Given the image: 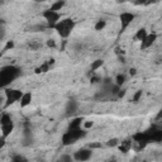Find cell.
Instances as JSON below:
<instances>
[{
    "instance_id": "cell-1",
    "label": "cell",
    "mask_w": 162,
    "mask_h": 162,
    "mask_svg": "<svg viewBox=\"0 0 162 162\" xmlns=\"http://www.w3.org/2000/svg\"><path fill=\"white\" fill-rule=\"evenodd\" d=\"M75 28V20L71 19V18H65V19H61L57 24L55 26V29L56 32L58 33V36L61 38H67L70 37L71 32L74 31Z\"/></svg>"
},
{
    "instance_id": "cell-2",
    "label": "cell",
    "mask_w": 162,
    "mask_h": 162,
    "mask_svg": "<svg viewBox=\"0 0 162 162\" xmlns=\"http://www.w3.org/2000/svg\"><path fill=\"white\" fill-rule=\"evenodd\" d=\"M43 18L46 19V22H47L48 27L55 28V26L61 20V14H60V12H55L52 9H47L46 12H43Z\"/></svg>"
},
{
    "instance_id": "cell-3",
    "label": "cell",
    "mask_w": 162,
    "mask_h": 162,
    "mask_svg": "<svg viewBox=\"0 0 162 162\" xmlns=\"http://www.w3.org/2000/svg\"><path fill=\"white\" fill-rule=\"evenodd\" d=\"M92 156V150L89 148H80L74 153V160L75 161H89Z\"/></svg>"
},
{
    "instance_id": "cell-4",
    "label": "cell",
    "mask_w": 162,
    "mask_h": 162,
    "mask_svg": "<svg viewBox=\"0 0 162 162\" xmlns=\"http://www.w3.org/2000/svg\"><path fill=\"white\" fill-rule=\"evenodd\" d=\"M134 18H135V15L133 13H130V12H123L119 15V20H120V24H122V29L123 31L132 24V22L134 20Z\"/></svg>"
},
{
    "instance_id": "cell-5",
    "label": "cell",
    "mask_w": 162,
    "mask_h": 162,
    "mask_svg": "<svg viewBox=\"0 0 162 162\" xmlns=\"http://www.w3.org/2000/svg\"><path fill=\"white\" fill-rule=\"evenodd\" d=\"M5 91V95H7V100L13 104L15 101H19L22 95H23V92L19 91V90H4Z\"/></svg>"
},
{
    "instance_id": "cell-6",
    "label": "cell",
    "mask_w": 162,
    "mask_h": 162,
    "mask_svg": "<svg viewBox=\"0 0 162 162\" xmlns=\"http://www.w3.org/2000/svg\"><path fill=\"white\" fill-rule=\"evenodd\" d=\"M157 41V34L156 33H148L147 37L141 42V50H147Z\"/></svg>"
},
{
    "instance_id": "cell-7",
    "label": "cell",
    "mask_w": 162,
    "mask_h": 162,
    "mask_svg": "<svg viewBox=\"0 0 162 162\" xmlns=\"http://www.w3.org/2000/svg\"><path fill=\"white\" fill-rule=\"evenodd\" d=\"M32 99H33V95L32 92H23V95L19 100V104H20V108H26L31 103H32Z\"/></svg>"
},
{
    "instance_id": "cell-8",
    "label": "cell",
    "mask_w": 162,
    "mask_h": 162,
    "mask_svg": "<svg viewBox=\"0 0 162 162\" xmlns=\"http://www.w3.org/2000/svg\"><path fill=\"white\" fill-rule=\"evenodd\" d=\"M2 137H4V138H7L13 130H14V123H13V120L12 122H9V123H5V124H2Z\"/></svg>"
},
{
    "instance_id": "cell-9",
    "label": "cell",
    "mask_w": 162,
    "mask_h": 162,
    "mask_svg": "<svg viewBox=\"0 0 162 162\" xmlns=\"http://www.w3.org/2000/svg\"><path fill=\"white\" fill-rule=\"evenodd\" d=\"M147 34H148V31L143 27V28H140L137 32H135V36H134V38H135V41H138V42H142L146 37H147Z\"/></svg>"
},
{
    "instance_id": "cell-10",
    "label": "cell",
    "mask_w": 162,
    "mask_h": 162,
    "mask_svg": "<svg viewBox=\"0 0 162 162\" xmlns=\"http://www.w3.org/2000/svg\"><path fill=\"white\" fill-rule=\"evenodd\" d=\"M132 146H133V142H129V141H123V142H120V143H119L118 148H119V151H120V152L127 153V152H129V151H130Z\"/></svg>"
},
{
    "instance_id": "cell-11",
    "label": "cell",
    "mask_w": 162,
    "mask_h": 162,
    "mask_svg": "<svg viewBox=\"0 0 162 162\" xmlns=\"http://www.w3.org/2000/svg\"><path fill=\"white\" fill-rule=\"evenodd\" d=\"M50 67H51V63H50V62L42 63L41 66H38V67L36 68V70H34V72H36L37 75H39V74H44V72L50 71Z\"/></svg>"
},
{
    "instance_id": "cell-12",
    "label": "cell",
    "mask_w": 162,
    "mask_h": 162,
    "mask_svg": "<svg viewBox=\"0 0 162 162\" xmlns=\"http://www.w3.org/2000/svg\"><path fill=\"white\" fill-rule=\"evenodd\" d=\"M103 65H104V61H103L101 58H98V60H95V61L91 62V65H90V70H91L92 72H95V71L99 70V68H101Z\"/></svg>"
},
{
    "instance_id": "cell-13",
    "label": "cell",
    "mask_w": 162,
    "mask_h": 162,
    "mask_svg": "<svg viewBox=\"0 0 162 162\" xmlns=\"http://www.w3.org/2000/svg\"><path fill=\"white\" fill-rule=\"evenodd\" d=\"M105 27H106V20H105V19H99V20H96V23L94 24V29H95L96 32L104 31Z\"/></svg>"
},
{
    "instance_id": "cell-14",
    "label": "cell",
    "mask_w": 162,
    "mask_h": 162,
    "mask_svg": "<svg viewBox=\"0 0 162 162\" xmlns=\"http://www.w3.org/2000/svg\"><path fill=\"white\" fill-rule=\"evenodd\" d=\"M82 125V118H75L71 123H70V130L74 129H80Z\"/></svg>"
},
{
    "instance_id": "cell-15",
    "label": "cell",
    "mask_w": 162,
    "mask_h": 162,
    "mask_svg": "<svg viewBox=\"0 0 162 162\" xmlns=\"http://www.w3.org/2000/svg\"><path fill=\"white\" fill-rule=\"evenodd\" d=\"M65 4H66L65 0H57V2H55V3L51 5L50 9H52V10H55V12H60V10L65 7Z\"/></svg>"
},
{
    "instance_id": "cell-16",
    "label": "cell",
    "mask_w": 162,
    "mask_h": 162,
    "mask_svg": "<svg viewBox=\"0 0 162 162\" xmlns=\"http://www.w3.org/2000/svg\"><path fill=\"white\" fill-rule=\"evenodd\" d=\"M127 81V76L124 74H118L117 76H115V85H118V86H123Z\"/></svg>"
},
{
    "instance_id": "cell-17",
    "label": "cell",
    "mask_w": 162,
    "mask_h": 162,
    "mask_svg": "<svg viewBox=\"0 0 162 162\" xmlns=\"http://www.w3.org/2000/svg\"><path fill=\"white\" fill-rule=\"evenodd\" d=\"M76 109H77V103H76V101H74V100L68 101L67 108H66L67 114H72V113H75V111H76Z\"/></svg>"
},
{
    "instance_id": "cell-18",
    "label": "cell",
    "mask_w": 162,
    "mask_h": 162,
    "mask_svg": "<svg viewBox=\"0 0 162 162\" xmlns=\"http://www.w3.org/2000/svg\"><path fill=\"white\" fill-rule=\"evenodd\" d=\"M119 140H118V138H110V140L106 142V146L108 147H118L119 146Z\"/></svg>"
},
{
    "instance_id": "cell-19",
    "label": "cell",
    "mask_w": 162,
    "mask_h": 162,
    "mask_svg": "<svg viewBox=\"0 0 162 162\" xmlns=\"http://www.w3.org/2000/svg\"><path fill=\"white\" fill-rule=\"evenodd\" d=\"M141 98H142V90H138L135 94L133 95V98H132V101L134 103V104H137L138 101L141 100Z\"/></svg>"
},
{
    "instance_id": "cell-20",
    "label": "cell",
    "mask_w": 162,
    "mask_h": 162,
    "mask_svg": "<svg viewBox=\"0 0 162 162\" xmlns=\"http://www.w3.org/2000/svg\"><path fill=\"white\" fill-rule=\"evenodd\" d=\"M0 122H2V124H5V123H9V122H12L10 115H9L8 113L3 114V115H2V119H0Z\"/></svg>"
},
{
    "instance_id": "cell-21",
    "label": "cell",
    "mask_w": 162,
    "mask_h": 162,
    "mask_svg": "<svg viewBox=\"0 0 162 162\" xmlns=\"http://www.w3.org/2000/svg\"><path fill=\"white\" fill-rule=\"evenodd\" d=\"M46 44H47V47H50V48H56V46H57V43H56V41H55L53 38H50V39H47V42H46Z\"/></svg>"
},
{
    "instance_id": "cell-22",
    "label": "cell",
    "mask_w": 162,
    "mask_h": 162,
    "mask_svg": "<svg viewBox=\"0 0 162 162\" xmlns=\"http://www.w3.org/2000/svg\"><path fill=\"white\" fill-rule=\"evenodd\" d=\"M82 127H84V129H90V128L94 127V122L92 120H85V122H82Z\"/></svg>"
},
{
    "instance_id": "cell-23",
    "label": "cell",
    "mask_w": 162,
    "mask_h": 162,
    "mask_svg": "<svg viewBox=\"0 0 162 162\" xmlns=\"http://www.w3.org/2000/svg\"><path fill=\"white\" fill-rule=\"evenodd\" d=\"M72 158H74V157H71L70 155H61L58 160H60V161H62V162H63V161H66V162H68V161H71Z\"/></svg>"
},
{
    "instance_id": "cell-24",
    "label": "cell",
    "mask_w": 162,
    "mask_h": 162,
    "mask_svg": "<svg viewBox=\"0 0 162 162\" xmlns=\"http://www.w3.org/2000/svg\"><path fill=\"white\" fill-rule=\"evenodd\" d=\"M13 47H14V41H8V42H7V46H5L3 50H4V51H8V50H12Z\"/></svg>"
},
{
    "instance_id": "cell-25",
    "label": "cell",
    "mask_w": 162,
    "mask_h": 162,
    "mask_svg": "<svg viewBox=\"0 0 162 162\" xmlns=\"http://www.w3.org/2000/svg\"><path fill=\"white\" fill-rule=\"evenodd\" d=\"M12 161H14V162H17V161H26V158L23 157V156H20V155H17V156H13L12 158H10Z\"/></svg>"
},
{
    "instance_id": "cell-26",
    "label": "cell",
    "mask_w": 162,
    "mask_h": 162,
    "mask_svg": "<svg viewBox=\"0 0 162 162\" xmlns=\"http://www.w3.org/2000/svg\"><path fill=\"white\" fill-rule=\"evenodd\" d=\"M129 75H130V76H135V75H137V68H134V67L129 68Z\"/></svg>"
},
{
    "instance_id": "cell-27",
    "label": "cell",
    "mask_w": 162,
    "mask_h": 162,
    "mask_svg": "<svg viewBox=\"0 0 162 162\" xmlns=\"http://www.w3.org/2000/svg\"><path fill=\"white\" fill-rule=\"evenodd\" d=\"M124 95H125V90H122V89H120V90L118 91V98H123Z\"/></svg>"
},
{
    "instance_id": "cell-28",
    "label": "cell",
    "mask_w": 162,
    "mask_h": 162,
    "mask_svg": "<svg viewBox=\"0 0 162 162\" xmlns=\"http://www.w3.org/2000/svg\"><path fill=\"white\" fill-rule=\"evenodd\" d=\"M46 0H34V3H44Z\"/></svg>"
}]
</instances>
